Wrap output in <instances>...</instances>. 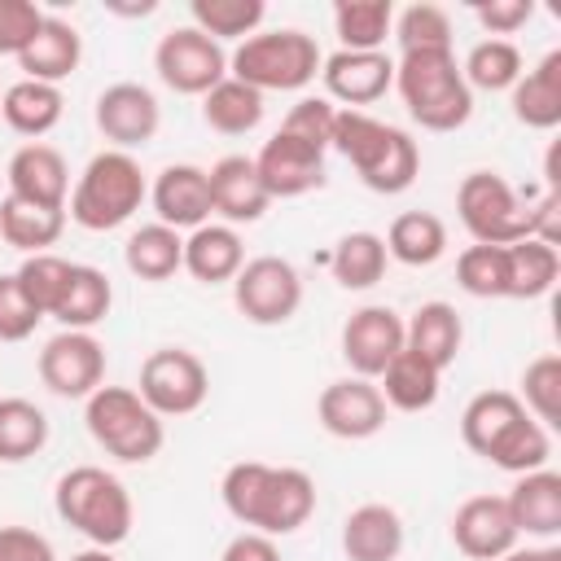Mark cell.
<instances>
[{"label": "cell", "instance_id": "cell-42", "mask_svg": "<svg viewBox=\"0 0 561 561\" xmlns=\"http://www.w3.org/2000/svg\"><path fill=\"white\" fill-rule=\"evenodd\" d=\"M456 285L469 298H508V259L504 245H465L456 254Z\"/></svg>", "mask_w": 561, "mask_h": 561}, {"label": "cell", "instance_id": "cell-31", "mask_svg": "<svg viewBox=\"0 0 561 561\" xmlns=\"http://www.w3.org/2000/svg\"><path fill=\"white\" fill-rule=\"evenodd\" d=\"M123 263H127V272L136 276V280H171L180 267H184V237L175 232V228H167V224H140L131 237H127V245H123Z\"/></svg>", "mask_w": 561, "mask_h": 561}, {"label": "cell", "instance_id": "cell-16", "mask_svg": "<svg viewBox=\"0 0 561 561\" xmlns=\"http://www.w3.org/2000/svg\"><path fill=\"white\" fill-rule=\"evenodd\" d=\"M386 412L390 408H386L377 381H364V377H337L316 399L320 425L333 438H346V443H364V438L381 434L386 430Z\"/></svg>", "mask_w": 561, "mask_h": 561}, {"label": "cell", "instance_id": "cell-19", "mask_svg": "<svg viewBox=\"0 0 561 561\" xmlns=\"http://www.w3.org/2000/svg\"><path fill=\"white\" fill-rule=\"evenodd\" d=\"M320 79H324V96L337 101L342 110H359L381 101L394 88V61L386 53H346L337 48L333 57L320 61Z\"/></svg>", "mask_w": 561, "mask_h": 561}, {"label": "cell", "instance_id": "cell-1", "mask_svg": "<svg viewBox=\"0 0 561 561\" xmlns=\"http://www.w3.org/2000/svg\"><path fill=\"white\" fill-rule=\"evenodd\" d=\"M224 508L259 535H294L316 513V482L307 469L294 465H263V460H237L228 465L219 482Z\"/></svg>", "mask_w": 561, "mask_h": 561}, {"label": "cell", "instance_id": "cell-43", "mask_svg": "<svg viewBox=\"0 0 561 561\" xmlns=\"http://www.w3.org/2000/svg\"><path fill=\"white\" fill-rule=\"evenodd\" d=\"M517 399L543 430H557L561 425V355L530 359L526 373H522V394Z\"/></svg>", "mask_w": 561, "mask_h": 561}, {"label": "cell", "instance_id": "cell-20", "mask_svg": "<svg viewBox=\"0 0 561 561\" xmlns=\"http://www.w3.org/2000/svg\"><path fill=\"white\" fill-rule=\"evenodd\" d=\"M206 184H210V210H215L228 228L254 224V219H263L267 206H272V197H267V188H263V180H259V171H254V158H245V153L219 158V162L206 171Z\"/></svg>", "mask_w": 561, "mask_h": 561}, {"label": "cell", "instance_id": "cell-25", "mask_svg": "<svg viewBox=\"0 0 561 561\" xmlns=\"http://www.w3.org/2000/svg\"><path fill=\"white\" fill-rule=\"evenodd\" d=\"M403 517L390 504H359L342 522V552L346 561H399L403 552Z\"/></svg>", "mask_w": 561, "mask_h": 561}, {"label": "cell", "instance_id": "cell-39", "mask_svg": "<svg viewBox=\"0 0 561 561\" xmlns=\"http://www.w3.org/2000/svg\"><path fill=\"white\" fill-rule=\"evenodd\" d=\"M504 259H508V298H522V302L526 298H543L561 276L557 245H543L535 237L504 245Z\"/></svg>", "mask_w": 561, "mask_h": 561}, {"label": "cell", "instance_id": "cell-6", "mask_svg": "<svg viewBox=\"0 0 561 561\" xmlns=\"http://www.w3.org/2000/svg\"><path fill=\"white\" fill-rule=\"evenodd\" d=\"M145 197H149V184H145L140 162L131 153H123V149H101L79 171L66 206H70V219L79 228L114 232V228H123L140 210Z\"/></svg>", "mask_w": 561, "mask_h": 561}, {"label": "cell", "instance_id": "cell-48", "mask_svg": "<svg viewBox=\"0 0 561 561\" xmlns=\"http://www.w3.org/2000/svg\"><path fill=\"white\" fill-rule=\"evenodd\" d=\"M44 9L35 0H0V57H18L39 31Z\"/></svg>", "mask_w": 561, "mask_h": 561}, {"label": "cell", "instance_id": "cell-38", "mask_svg": "<svg viewBox=\"0 0 561 561\" xmlns=\"http://www.w3.org/2000/svg\"><path fill=\"white\" fill-rule=\"evenodd\" d=\"M48 443V416L31 399L4 394L0 399V465H22L39 456Z\"/></svg>", "mask_w": 561, "mask_h": 561}, {"label": "cell", "instance_id": "cell-30", "mask_svg": "<svg viewBox=\"0 0 561 561\" xmlns=\"http://www.w3.org/2000/svg\"><path fill=\"white\" fill-rule=\"evenodd\" d=\"M377 390L386 399V408L394 412H430L438 403V390H443V373L434 364H425L416 351H399L386 373L377 377Z\"/></svg>", "mask_w": 561, "mask_h": 561}, {"label": "cell", "instance_id": "cell-44", "mask_svg": "<svg viewBox=\"0 0 561 561\" xmlns=\"http://www.w3.org/2000/svg\"><path fill=\"white\" fill-rule=\"evenodd\" d=\"M70 267L75 263H66L61 254L48 250V254H26L13 276L22 285V294L35 302V311L39 316H53L57 302H61V294H66V285H70Z\"/></svg>", "mask_w": 561, "mask_h": 561}, {"label": "cell", "instance_id": "cell-40", "mask_svg": "<svg viewBox=\"0 0 561 561\" xmlns=\"http://www.w3.org/2000/svg\"><path fill=\"white\" fill-rule=\"evenodd\" d=\"M469 92H508L522 79V48L513 39H478L460 66Z\"/></svg>", "mask_w": 561, "mask_h": 561}, {"label": "cell", "instance_id": "cell-26", "mask_svg": "<svg viewBox=\"0 0 561 561\" xmlns=\"http://www.w3.org/2000/svg\"><path fill=\"white\" fill-rule=\"evenodd\" d=\"M513 118L530 131H552L561 123V48L543 53L535 70H522V79L508 88Z\"/></svg>", "mask_w": 561, "mask_h": 561}, {"label": "cell", "instance_id": "cell-12", "mask_svg": "<svg viewBox=\"0 0 561 561\" xmlns=\"http://www.w3.org/2000/svg\"><path fill=\"white\" fill-rule=\"evenodd\" d=\"M158 79L180 96H206L219 79H228V53L197 26H175L153 48Z\"/></svg>", "mask_w": 561, "mask_h": 561}, {"label": "cell", "instance_id": "cell-52", "mask_svg": "<svg viewBox=\"0 0 561 561\" xmlns=\"http://www.w3.org/2000/svg\"><path fill=\"white\" fill-rule=\"evenodd\" d=\"M500 561H561V548H557V543H543V548H513V552H504Z\"/></svg>", "mask_w": 561, "mask_h": 561}, {"label": "cell", "instance_id": "cell-35", "mask_svg": "<svg viewBox=\"0 0 561 561\" xmlns=\"http://www.w3.org/2000/svg\"><path fill=\"white\" fill-rule=\"evenodd\" d=\"M202 118L219 136H245L263 123V92H254L250 83L228 75L202 96Z\"/></svg>", "mask_w": 561, "mask_h": 561}, {"label": "cell", "instance_id": "cell-21", "mask_svg": "<svg viewBox=\"0 0 561 561\" xmlns=\"http://www.w3.org/2000/svg\"><path fill=\"white\" fill-rule=\"evenodd\" d=\"M4 175H9V197L35 202V206H53V210H66V202H70V167L44 140H26L9 158Z\"/></svg>", "mask_w": 561, "mask_h": 561}, {"label": "cell", "instance_id": "cell-33", "mask_svg": "<svg viewBox=\"0 0 561 561\" xmlns=\"http://www.w3.org/2000/svg\"><path fill=\"white\" fill-rule=\"evenodd\" d=\"M110 307H114V285H110V276H105L101 267H92V263H75V267H70V285H66V294H61L53 320H57L61 329H83V333H92V324H101V320L110 316Z\"/></svg>", "mask_w": 561, "mask_h": 561}, {"label": "cell", "instance_id": "cell-53", "mask_svg": "<svg viewBox=\"0 0 561 561\" xmlns=\"http://www.w3.org/2000/svg\"><path fill=\"white\" fill-rule=\"evenodd\" d=\"M70 561H118V557H114V548H83Z\"/></svg>", "mask_w": 561, "mask_h": 561}, {"label": "cell", "instance_id": "cell-41", "mask_svg": "<svg viewBox=\"0 0 561 561\" xmlns=\"http://www.w3.org/2000/svg\"><path fill=\"white\" fill-rule=\"evenodd\" d=\"M188 13H193V26L202 35L224 44V39H250L263 26L267 4L263 0H193Z\"/></svg>", "mask_w": 561, "mask_h": 561}, {"label": "cell", "instance_id": "cell-36", "mask_svg": "<svg viewBox=\"0 0 561 561\" xmlns=\"http://www.w3.org/2000/svg\"><path fill=\"white\" fill-rule=\"evenodd\" d=\"M386 241L377 232H346L337 237V245L329 250V272L342 289H373L386 276Z\"/></svg>", "mask_w": 561, "mask_h": 561}, {"label": "cell", "instance_id": "cell-34", "mask_svg": "<svg viewBox=\"0 0 561 561\" xmlns=\"http://www.w3.org/2000/svg\"><path fill=\"white\" fill-rule=\"evenodd\" d=\"M66 232V210L53 206H35L22 197H4L0 202V237L4 245L22 250V254H48V245H57Z\"/></svg>", "mask_w": 561, "mask_h": 561}, {"label": "cell", "instance_id": "cell-23", "mask_svg": "<svg viewBox=\"0 0 561 561\" xmlns=\"http://www.w3.org/2000/svg\"><path fill=\"white\" fill-rule=\"evenodd\" d=\"M504 504H508L517 535H530V539H557L561 535V473H552V469L517 473Z\"/></svg>", "mask_w": 561, "mask_h": 561}, {"label": "cell", "instance_id": "cell-10", "mask_svg": "<svg viewBox=\"0 0 561 561\" xmlns=\"http://www.w3.org/2000/svg\"><path fill=\"white\" fill-rule=\"evenodd\" d=\"M232 302L250 324H285L302 307V276L289 259L280 254H259L245 259L241 272L232 276Z\"/></svg>", "mask_w": 561, "mask_h": 561}, {"label": "cell", "instance_id": "cell-45", "mask_svg": "<svg viewBox=\"0 0 561 561\" xmlns=\"http://www.w3.org/2000/svg\"><path fill=\"white\" fill-rule=\"evenodd\" d=\"M390 35L399 39V53H425V48H451V18L438 4H408L394 13Z\"/></svg>", "mask_w": 561, "mask_h": 561}, {"label": "cell", "instance_id": "cell-15", "mask_svg": "<svg viewBox=\"0 0 561 561\" xmlns=\"http://www.w3.org/2000/svg\"><path fill=\"white\" fill-rule=\"evenodd\" d=\"M92 118H96V131H101L114 149H123V153L149 145V140L158 136V127H162L158 96H153L145 83H131V79L110 83V88L96 96Z\"/></svg>", "mask_w": 561, "mask_h": 561}, {"label": "cell", "instance_id": "cell-11", "mask_svg": "<svg viewBox=\"0 0 561 561\" xmlns=\"http://www.w3.org/2000/svg\"><path fill=\"white\" fill-rule=\"evenodd\" d=\"M136 394L167 421V416H188L206 403L210 394V373L206 364L184 351V346H158L145 355L140 364V381H136Z\"/></svg>", "mask_w": 561, "mask_h": 561}, {"label": "cell", "instance_id": "cell-24", "mask_svg": "<svg viewBox=\"0 0 561 561\" xmlns=\"http://www.w3.org/2000/svg\"><path fill=\"white\" fill-rule=\"evenodd\" d=\"M79 57H83V39L79 31L66 22V18H48L39 22V31L31 35V44L18 53V66H22V79H35V83H57L70 79L79 70Z\"/></svg>", "mask_w": 561, "mask_h": 561}, {"label": "cell", "instance_id": "cell-28", "mask_svg": "<svg viewBox=\"0 0 561 561\" xmlns=\"http://www.w3.org/2000/svg\"><path fill=\"white\" fill-rule=\"evenodd\" d=\"M241 263H245V245H241V232L228 224H202L184 237V272L202 285L232 280Z\"/></svg>", "mask_w": 561, "mask_h": 561}, {"label": "cell", "instance_id": "cell-2", "mask_svg": "<svg viewBox=\"0 0 561 561\" xmlns=\"http://www.w3.org/2000/svg\"><path fill=\"white\" fill-rule=\"evenodd\" d=\"M460 438L473 456L504 473H535L548 469L552 434L522 408L513 390H482L460 412Z\"/></svg>", "mask_w": 561, "mask_h": 561}, {"label": "cell", "instance_id": "cell-4", "mask_svg": "<svg viewBox=\"0 0 561 561\" xmlns=\"http://www.w3.org/2000/svg\"><path fill=\"white\" fill-rule=\"evenodd\" d=\"M53 508L92 548H118L131 535V522H136L131 491L110 469H101V465H75V469H66L57 478Z\"/></svg>", "mask_w": 561, "mask_h": 561}, {"label": "cell", "instance_id": "cell-27", "mask_svg": "<svg viewBox=\"0 0 561 561\" xmlns=\"http://www.w3.org/2000/svg\"><path fill=\"white\" fill-rule=\"evenodd\" d=\"M460 342H465V324H460V311L451 302H438V298L421 302L412 311V320H403V346L416 351L438 373H447L456 364Z\"/></svg>", "mask_w": 561, "mask_h": 561}, {"label": "cell", "instance_id": "cell-14", "mask_svg": "<svg viewBox=\"0 0 561 561\" xmlns=\"http://www.w3.org/2000/svg\"><path fill=\"white\" fill-rule=\"evenodd\" d=\"M399 351H403V320L394 307L368 302V307L351 311V320L342 324V359H346L351 377L377 381Z\"/></svg>", "mask_w": 561, "mask_h": 561}, {"label": "cell", "instance_id": "cell-17", "mask_svg": "<svg viewBox=\"0 0 561 561\" xmlns=\"http://www.w3.org/2000/svg\"><path fill=\"white\" fill-rule=\"evenodd\" d=\"M254 171H259V180H263L272 202L324 188V153L302 145V140H294V136H285V131L263 140V149L254 153Z\"/></svg>", "mask_w": 561, "mask_h": 561}, {"label": "cell", "instance_id": "cell-7", "mask_svg": "<svg viewBox=\"0 0 561 561\" xmlns=\"http://www.w3.org/2000/svg\"><path fill=\"white\" fill-rule=\"evenodd\" d=\"M83 425L92 443L123 465H145L167 443L162 416L131 386H96L83 399Z\"/></svg>", "mask_w": 561, "mask_h": 561}, {"label": "cell", "instance_id": "cell-47", "mask_svg": "<svg viewBox=\"0 0 561 561\" xmlns=\"http://www.w3.org/2000/svg\"><path fill=\"white\" fill-rule=\"evenodd\" d=\"M39 320H44V316H39L35 302L22 294L18 276H13V272L0 276V342H26Z\"/></svg>", "mask_w": 561, "mask_h": 561}, {"label": "cell", "instance_id": "cell-18", "mask_svg": "<svg viewBox=\"0 0 561 561\" xmlns=\"http://www.w3.org/2000/svg\"><path fill=\"white\" fill-rule=\"evenodd\" d=\"M517 526L508 517L504 495H469L456 513H451V543L469 557V561H500L504 552L517 548Z\"/></svg>", "mask_w": 561, "mask_h": 561}, {"label": "cell", "instance_id": "cell-9", "mask_svg": "<svg viewBox=\"0 0 561 561\" xmlns=\"http://www.w3.org/2000/svg\"><path fill=\"white\" fill-rule=\"evenodd\" d=\"M456 215L478 245H513L535 237V197H522L495 171H469L460 180Z\"/></svg>", "mask_w": 561, "mask_h": 561}, {"label": "cell", "instance_id": "cell-13", "mask_svg": "<svg viewBox=\"0 0 561 561\" xmlns=\"http://www.w3.org/2000/svg\"><path fill=\"white\" fill-rule=\"evenodd\" d=\"M39 381L61 399H88L96 386H105V346L83 329H61L44 342Z\"/></svg>", "mask_w": 561, "mask_h": 561}, {"label": "cell", "instance_id": "cell-5", "mask_svg": "<svg viewBox=\"0 0 561 561\" xmlns=\"http://www.w3.org/2000/svg\"><path fill=\"white\" fill-rule=\"evenodd\" d=\"M394 88L425 131H456L473 114V92L456 66L451 48H425V53H399L394 61Z\"/></svg>", "mask_w": 561, "mask_h": 561}, {"label": "cell", "instance_id": "cell-32", "mask_svg": "<svg viewBox=\"0 0 561 561\" xmlns=\"http://www.w3.org/2000/svg\"><path fill=\"white\" fill-rule=\"evenodd\" d=\"M386 254L399 259L403 267H430L447 254V224L430 210H403L386 228Z\"/></svg>", "mask_w": 561, "mask_h": 561}, {"label": "cell", "instance_id": "cell-46", "mask_svg": "<svg viewBox=\"0 0 561 561\" xmlns=\"http://www.w3.org/2000/svg\"><path fill=\"white\" fill-rule=\"evenodd\" d=\"M333 123H337V105H333L329 96H298V101L289 105L280 131L324 153V149L333 145Z\"/></svg>", "mask_w": 561, "mask_h": 561}, {"label": "cell", "instance_id": "cell-29", "mask_svg": "<svg viewBox=\"0 0 561 561\" xmlns=\"http://www.w3.org/2000/svg\"><path fill=\"white\" fill-rule=\"evenodd\" d=\"M66 114V96L57 83H35V79H18L0 92V118L18 131V136H48Z\"/></svg>", "mask_w": 561, "mask_h": 561}, {"label": "cell", "instance_id": "cell-49", "mask_svg": "<svg viewBox=\"0 0 561 561\" xmlns=\"http://www.w3.org/2000/svg\"><path fill=\"white\" fill-rule=\"evenodd\" d=\"M473 18L486 31V39H508L535 18V0H478Z\"/></svg>", "mask_w": 561, "mask_h": 561}, {"label": "cell", "instance_id": "cell-8", "mask_svg": "<svg viewBox=\"0 0 561 561\" xmlns=\"http://www.w3.org/2000/svg\"><path fill=\"white\" fill-rule=\"evenodd\" d=\"M320 44L307 31L280 26V31H254L228 53V75L250 83L254 92H298L320 75Z\"/></svg>", "mask_w": 561, "mask_h": 561}, {"label": "cell", "instance_id": "cell-50", "mask_svg": "<svg viewBox=\"0 0 561 561\" xmlns=\"http://www.w3.org/2000/svg\"><path fill=\"white\" fill-rule=\"evenodd\" d=\"M0 561H57V552L31 526H0Z\"/></svg>", "mask_w": 561, "mask_h": 561}, {"label": "cell", "instance_id": "cell-51", "mask_svg": "<svg viewBox=\"0 0 561 561\" xmlns=\"http://www.w3.org/2000/svg\"><path fill=\"white\" fill-rule=\"evenodd\" d=\"M219 561H280V548L272 535H259V530H241L228 539L224 557Z\"/></svg>", "mask_w": 561, "mask_h": 561}, {"label": "cell", "instance_id": "cell-37", "mask_svg": "<svg viewBox=\"0 0 561 561\" xmlns=\"http://www.w3.org/2000/svg\"><path fill=\"white\" fill-rule=\"evenodd\" d=\"M390 26H394L390 0H337L333 4V31L346 53H381Z\"/></svg>", "mask_w": 561, "mask_h": 561}, {"label": "cell", "instance_id": "cell-22", "mask_svg": "<svg viewBox=\"0 0 561 561\" xmlns=\"http://www.w3.org/2000/svg\"><path fill=\"white\" fill-rule=\"evenodd\" d=\"M149 202L158 210V224L175 228V232H193L202 224H210V184H206V171L193 167V162H171L158 171L153 188H149Z\"/></svg>", "mask_w": 561, "mask_h": 561}, {"label": "cell", "instance_id": "cell-3", "mask_svg": "<svg viewBox=\"0 0 561 561\" xmlns=\"http://www.w3.org/2000/svg\"><path fill=\"white\" fill-rule=\"evenodd\" d=\"M364 180V188L381 193V197H394V193H408L421 175V149L416 140L394 127V123H381L364 110H337V123H333V145Z\"/></svg>", "mask_w": 561, "mask_h": 561}]
</instances>
